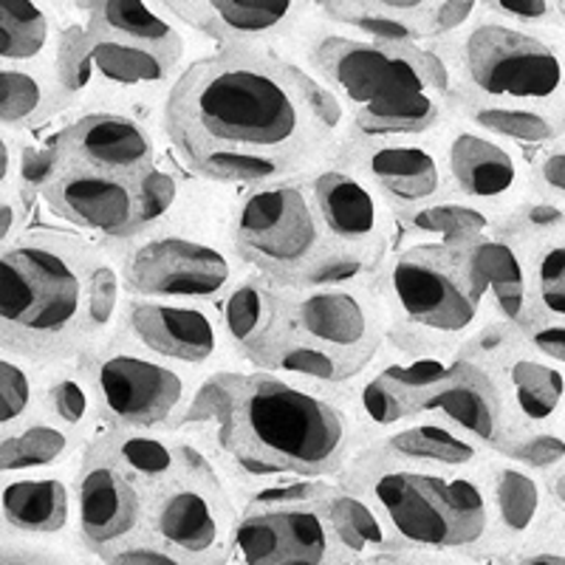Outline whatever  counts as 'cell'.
Here are the masks:
<instances>
[{"instance_id": "obj_17", "label": "cell", "mask_w": 565, "mask_h": 565, "mask_svg": "<svg viewBox=\"0 0 565 565\" xmlns=\"http://www.w3.org/2000/svg\"><path fill=\"white\" fill-rule=\"evenodd\" d=\"M38 193L60 221L79 226V232L103 244H122L148 230L141 175L105 173L85 164L54 161Z\"/></svg>"}, {"instance_id": "obj_50", "label": "cell", "mask_w": 565, "mask_h": 565, "mask_svg": "<svg viewBox=\"0 0 565 565\" xmlns=\"http://www.w3.org/2000/svg\"><path fill=\"white\" fill-rule=\"evenodd\" d=\"M548 498H552V507L557 512H565V463H559L557 469H552L546 476Z\"/></svg>"}, {"instance_id": "obj_44", "label": "cell", "mask_w": 565, "mask_h": 565, "mask_svg": "<svg viewBox=\"0 0 565 565\" xmlns=\"http://www.w3.org/2000/svg\"><path fill=\"white\" fill-rule=\"evenodd\" d=\"M534 190L565 204V136L548 141L532 159Z\"/></svg>"}, {"instance_id": "obj_46", "label": "cell", "mask_w": 565, "mask_h": 565, "mask_svg": "<svg viewBox=\"0 0 565 565\" xmlns=\"http://www.w3.org/2000/svg\"><path fill=\"white\" fill-rule=\"evenodd\" d=\"M105 563L116 565H145V563H168V565H181V559L175 557V552H170L164 543L153 537V534H141V537L130 540L128 546L116 548Z\"/></svg>"}, {"instance_id": "obj_13", "label": "cell", "mask_w": 565, "mask_h": 565, "mask_svg": "<svg viewBox=\"0 0 565 565\" xmlns=\"http://www.w3.org/2000/svg\"><path fill=\"white\" fill-rule=\"evenodd\" d=\"M331 492L309 501L241 503L226 559L246 565H328L353 559L328 512Z\"/></svg>"}, {"instance_id": "obj_27", "label": "cell", "mask_w": 565, "mask_h": 565, "mask_svg": "<svg viewBox=\"0 0 565 565\" xmlns=\"http://www.w3.org/2000/svg\"><path fill=\"white\" fill-rule=\"evenodd\" d=\"M71 12L85 26L156 45L190 63V29L159 0H74Z\"/></svg>"}, {"instance_id": "obj_22", "label": "cell", "mask_w": 565, "mask_h": 565, "mask_svg": "<svg viewBox=\"0 0 565 565\" xmlns=\"http://www.w3.org/2000/svg\"><path fill=\"white\" fill-rule=\"evenodd\" d=\"M411 416H441L498 452L509 436L503 393L492 367L458 351L430 385L413 396Z\"/></svg>"}, {"instance_id": "obj_53", "label": "cell", "mask_w": 565, "mask_h": 565, "mask_svg": "<svg viewBox=\"0 0 565 565\" xmlns=\"http://www.w3.org/2000/svg\"><path fill=\"white\" fill-rule=\"evenodd\" d=\"M0 534H3V526H0Z\"/></svg>"}, {"instance_id": "obj_34", "label": "cell", "mask_w": 565, "mask_h": 565, "mask_svg": "<svg viewBox=\"0 0 565 565\" xmlns=\"http://www.w3.org/2000/svg\"><path fill=\"white\" fill-rule=\"evenodd\" d=\"M277 300H280V286L252 269L218 300L226 337L244 362L275 322Z\"/></svg>"}, {"instance_id": "obj_15", "label": "cell", "mask_w": 565, "mask_h": 565, "mask_svg": "<svg viewBox=\"0 0 565 565\" xmlns=\"http://www.w3.org/2000/svg\"><path fill=\"white\" fill-rule=\"evenodd\" d=\"M450 193L507 215L534 193L532 159L521 145L476 128L452 114L436 130Z\"/></svg>"}, {"instance_id": "obj_7", "label": "cell", "mask_w": 565, "mask_h": 565, "mask_svg": "<svg viewBox=\"0 0 565 565\" xmlns=\"http://www.w3.org/2000/svg\"><path fill=\"white\" fill-rule=\"evenodd\" d=\"M373 280L391 315L387 345L396 351H461L498 320L463 241L416 238L387 249Z\"/></svg>"}, {"instance_id": "obj_16", "label": "cell", "mask_w": 565, "mask_h": 565, "mask_svg": "<svg viewBox=\"0 0 565 565\" xmlns=\"http://www.w3.org/2000/svg\"><path fill=\"white\" fill-rule=\"evenodd\" d=\"M77 546L99 559L148 534L150 492L130 478L94 438L74 463Z\"/></svg>"}, {"instance_id": "obj_25", "label": "cell", "mask_w": 565, "mask_h": 565, "mask_svg": "<svg viewBox=\"0 0 565 565\" xmlns=\"http://www.w3.org/2000/svg\"><path fill=\"white\" fill-rule=\"evenodd\" d=\"M487 481L494 518L492 548H503L512 554V548L526 546L552 514L546 476L492 452L487 463Z\"/></svg>"}, {"instance_id": "obj_5", "label": "cell", "mask_w": 565, "mask_h": 565, "mask_svg": "<svg viewBox=\"0 0 565 565\" xmlns=\"http://www.w3.org/2000/svg\"><path fill=\"white\" fill-rule=\"evenodd\" d=\"M391 315L373 275L311 286H280L277 315L252 348V367L302 380H356L387 345Z\"/></svg>"}, {"instance_id": "obj_14", "label": "cell", "mask_w": 565, "mask_h": 565, "mask_svg": "<svg viewBox=\"0 0 565 565\" xmlns=\"http://www.w3.org/2000/svg\"><path fill=\"white\" fill-rule=\"evenodd\" d=\"M116 331L156 356L201 373L230 371L244 362L226 337L218 302L125 295Z\"/></svg>"}, {"instance_id": "obj_49", "label": "cell", "mask_w": 565, "mask_h": 565, "mask_svg": "<svg viewBox=\"0 0 565 565\" xmlns=\"http://www.w3.org/2000/svg\"><path fill=\"white\" fill-rule=\"evenodd\" d=\"M20 168H23V145L18 134L0 128V190L20 184Z\"/></svg>"}, {"instance_id": "obj_48", "label": "cell", "mask_w": 565, "mask_h": 565, "mask_svg": "<svg viewBox=\"0 0 565 565\" xmlns=\"http://www.w3.org/2000/svg\"><path fill=\"white\" fill-rule=\"evenodd\" d=\"M29 204H26V186H7L0 190V246L14 241L26 226Z\"/></svg>"}, {"instance_id": "obj_43", "label": "cell", "mask_w": 565, "mask_h": 565, "mask_svg": "<svg viewBox=\"0 0 565 565\" xmlns=\"http://www.w3.org/2000/svg\"><path fill=\"white\" fill-rule=\"evenodd\" d=\"M565 230V204L548 199V195H540L534 190L526 201L514 206L512 212H507L501 218L498 232L507 235V238L518 241V244H532V241L548 238L554 232Z\"/></svg>"}, {"instance_id": "obj_41", "label": "cell", "mask_w": 565, "mask_h": 565, "mask_svg": "<svg viewBox=\"0 0 565 565\" xmlns=\"http://www.w3.org/2000/svg\"><path fill=\"white\" fill-rule=\"evenodd\" d=\"M45 373L49 365H40L0 342V433L43 411Z\"/></svg>"}, {"instance_id": "obj_40", "label": "cell", "mask_w": 565, "mask_h": 565, "mask_svg": "<svg viewBox=\"0 0 565 565\" xmlns=\"http://www.w3.org/2000/svg\"><path fill=\"white\" fill-rule=\"evenodd\" d=\"M125 277L114 244H97L88 275V351L116 334L125 306Z\"/></svg>"}, {"instance_id": "obj_9", "label": "cell", "mask_w": 565, "mask_h": 565, "mask_svg": "<svg viewBox=\"0 0 565 565\" xmlns=\"http://www.w3.org/2000/svg\"><path fill=\"white\" fill-rule=\"evenodd\" d=\"M436 43L450 60L456 99L565 114V43L548 26L512 23L481 9L469 26Z\"/></svg>"}, {"instance_id": "obj_4", "label": "cell", "mask_w": 565, "mask_h": 565, "mask_svg": "<svg viewBox=\"0 0 565 565\" xmlns=\"http://www.w3.org/2000/svg\"><path fill=\"white\" fill-rule=\"evenodd\" d=\"M97 241L23 230L0 246V342L40 365L88 351V275Z\"/></svg>"}, {"instance_id": "obj_6", "label": "cell", "mask_w": 565, "mask_h": 565, "mask_svg": "<svg viewBox=\"0 0 565 565\" xmlns=\"http://www.w3.org/2000/svg\"><path fill=\"white\" fill-rule=\"evenodd\" d=\"M342 483L380 509L402 552L450 554L492 548V501L487 467L438 469L411 463L362 444Z\"/></svg>"}, {"instance_id": "obj_52", "label": "cell", "mask_w": 565, "mask_h": 565, "mask_svg": "<svg viewBox=\"0 0 565 565\" xmlns=\"http://www.w3.org/2000/svg\"><path fill=\"white\" fill-rule=\"evenodd\" d=\"M557 7H559V14L565 18V0H557Z\"/></svg>"}, {"instance_id": "obj_35", "label": "cell", "mask_w": 565, "mask_h": 565, "mask_svg": "<svg viewBox=\"0 0 565 565\" xmlns=\"http://www.w3.org/2000/svg\"><path fill=\"white\" fill-rule=\"evenodd\" d=\"M452 114L463 116V119L476 125V128L514 141V145H521V148H543L548 141L565 136L563 110L532 108V105L456 99V103H452Z\"/></svg>"}, {"instance_id": "obj_10", "label": "cell", "mask_w": 565, "mask_h": 565, "mask_svg": "<svg viewBox=\"0 0 565 565\" xmlns=\"http://www.w3.org/2000/svg\"><path fill=\"white\" fill-rule=\"evenodd\" d=\"M128 295L218 302L249 271L230 235H215L181 206L136 238L114 244Z\"/></svg>"}, {"instance_id": "obj_33", "label": "cell", "mask_w": 565, "mask_h": 565, "mask_svg": "<svg viewBox=\"0 0 565 565\" xmlns=\"http://www.w3.org/2000/svg\"><path fill=\"white\" fill-rule=\"evenodd\" d=\"M63 26L49 0H0V63H54Z\"/></svg>"}, {"instance_id": "obj_18", "label": "cell", "mask_w": 565, "mask_h": 565, "mask_svg": "<svg viewBox=\"0 0 565 565\" xmlns=\"http://www.w3.org/2000/svg\"><path fill=\"white\" fill-rule=\"evenodd\" d=\"M306 181L334 244L376 271L398 226L396 212L380 190L340 156L306 173Z\"/></svg>"}, {"instance_id": "obj_39", "label": "cell", "mask_w": 565, "mask_h": 565, "mask_svg": "<svg viewBox=\"0 0 565 565\" xmlns=\"http://www.w3.org/2000/svg\"><path fill=\"white\" fill-rule=\"evenodd\" d=\"M523 252L529 266V320L565 322V230L523 244Z\"/></svg>"}, {"instance_id": "obj_36", "label": "cell", "mask_w": 565, "mask_h": 565, "mask_svg": "<svg viewBox=\"0 0 565 565\" xmlns=\"http://www.w3.org/2000/svg\"><path fill=\"white\" fill-rule=\"evenodd\" d=\"M398 226H405L407 235L427 241H476L481 235H489L501 226V215L489 206L467 201L456 193H447L444 199L433 204L416 206V210L398 212Z\"/></svg>"}, {"instance_id": "obj_2", "label": "cell", "mask_w": 565, "mask_h": 565, "mask_svg": "<svg viewBox=\"0 0 565 565\" xmlns=\"http://www.w3.org/2000/svg\"><path fill=\"white\" fill-rule=\"evenodd\" d=\"M218 458L235 492L295 478H340L365 444L348 382L241 371L215 430L195 436Z\"/></svg>"}, {"instance_id": "obj_29", "label": "cell", "mask_w": 565, "mask_h": 565, "mask_svg": "<svg viewBox=\"0 0 565 565\" xmlns=\"http://www.w3.org/2000/svg\"><path fill=\"white\" fill-rule=\"evenodd\" d=\"M469 264L478 271L498 320L521 328L529 320V266L518 241L494 230L476 241H463Z\"/></svg>"}, {"instance_id": "obj_11", "label": "cell", "mask_w": 565, "mask_h": 565, "mask_svg": "<svg viewBox=\"0 0 565 565\" xmlns=\"http://www.w3.org/2000/svg\"><path fill=\"white\" fill-rule=\"evenodd\" d=\"M97 387L103 427L179 430L210 373L145 351L116 331L79 356Z\"/></svg>"}, {"instance_id": "obj_51", "label": "cell", "mask_w": 565, "mask_h": 565, "mask_svg": "<svg viewBox=\"0 0 565 565\" xmlns=\"http://www.w3.org/2000/svg\"><path fill=\"white\" fill-rule=\"evenodd\" d=\"M49 3H54V7H60L65 12V9L74 7V0H49Z\"/></svg>"}, {"instance_id": "obj_30", "label": "cell", "mask_w": 565, "mask_h": 565, "mask_svg": "<svg viewBox=\"0 0 565 565\" xmlns=\"http://www.w3.org/2000/svg\"><path fill=\"white\" fill-rule=\"evenodd\" d=\"M88 438L71 430L45 411L34 413L12 430L0 433V476L12 472H49L77 463Z\"/></svg>"}, {"instance_id": "obj_19", "label": "cell", "mask_w": 565, "mask_h": 565, "mask_svg": "<svg viewBox=\"0 0 565 565\" xmlns=\"http://www.w3.org/2000/svg\"><path fill=\"white\" fill-rule=\"evenodd\" d=\"M337 156L360 170L396 215L433 204L450 193L436 134L380 136V139L348 136Z\"/></svg>"}, {"instance_id": "obj_45", "label": "cell", "mask_w": 565, "mask_h": 565, "mask_svg": "<svg viewBox=\"0 0 565 565\" xmlns=\"http://www.w3.org/2000/svg\"><path fill=\"white\" fill-rule=\"evenodd\" d=\"M481 9L526 26H554V18H563L557 0H481Z\"/></svg>"}, {"instance_id": "obj_37", "label": "cell", "mask_w": 565, "mask_h": 565, "mask_svg": "<svg viewBox=\"0 0 565 565\" xmlns=\"http://www.w3.org/2000/svg\"><path fill=\"white\" fill-rule=\"evenodd\" d=\"M328 512L351 557H387V554L402 552L380 509L340 478L328 498Z\"/></svg>"}, {"instance_id": "obj_38", "label": "cell", "mask_w": 565, "mask_h": 565, "mask_svg": "<svg viewBox=\"0 0 565 565\" xmlns=\"http://www.w3.org/2000/svg\"><path fill=\"white\" fill-rule=\"evenodd\" d=\"M43 411L71 430L90 438L103 424L97 387L79 360L49 365L43 385Z\"/></svg>"}, {"instance_id": "obj_12", "label": "cell", "mask_w": 565, "mask_h": 565, "mask_svg": "<svg viewBox=\"0 0 565 565\" xmlns=\"http://www.w3.org/2000/svg\"><path fill=\"white\" fill-rule=\"evenodd\" d=\"M181 452L179 476L150 494L148 534L175 552L181 565L224 563L238 521L235 489L218 458L193 433L181 436Z\"/></svg>"}, {"instance_id": "obj_24", "label": "cell", "mask_w": 565, "mask_h": 565, "mask_svg": "<svg viewBox=\"0 0 565 565\" xmlns=\"http://www.w3.org/2000/svg\"><path fill=\"white\" fill-rule=\"evenodd\" d=\"M492 373L503 393L509 433L537 430L565 424V365L534 351L518 337L492 362Z\"/></svg>"}, {"instance_id": "obj_3", "label": "cell", "mask_w": 565, "mask_h": 565, "mask_svg": "<svg viewBox=\"0 0 565 565\" xmlns=\"http://www.w3.org/2000/svg\"><path fill=\"white\" fill-rule=\"evenodd\" d=\"M302 65L334 94L348 136L436 134L450 116L456 77L436 40L405 43L320 18L302 29Z\"/></svg>"}, {"instance_id": "obj_31", "label": "cell", "mask_w": 565, "mask_h": 565, "mask_svg": "<svg viewBox=\"0 0 565 565\" xmlns=\"http://www.w3.org/2000/svg\"><path fill=\"white\" fill-rule=\"evenodd\" d=\"M54 63H0V128L26 134L65 110Z\"/></svg>"}, {"instance_id": "obj_23", "label": "cell", "mask_w": 565, "mask_h": 565, "mask_svg": "<svg viewBox=\"0 0 565 565\" xmlns=\"http://www.w3.org/2000/svg\"><path fill=\"white\" fill-rule=\"evenodd\" d=\"M0 526L49 546L77 543V492L68 467L0 476ZM0 534V537H3Z\"/></svg>"}, {"instance_id": "obj_32", "label": "cell", "mask_w": 565, "mask_h": 565, "mask_svg": "<svg viewBox=\"0 0 565 565\" xmlns=\"http://www.w3.org/2000/svg\"><path fill=\"white\" fill-rule=\"evenodd\" d=\"M94 441L114 458L130 478L150 494L179 476L184 452L179 430H141V427H105L94 433Z\"/></svg>"}, {"instance_id": "obj_47", "label": "cell", "mask_w": 565, "mask_h": 565, "mask_svg": "<svg viewBox=\"0 0 565 565\" xmlns=\"http://www.w3.org/2000/svg\"><path fill=\"white\" fill-rule=\"evenodd\" d=\"M521 337L534 348V351L546 353L552 360L565 365V322L559 320H529L523 322Z\"/></svg>"}, {"instance_id": "obj_1", "label": "cell", "mask_w": 565, "mask_h": 565, "mask_svg": "<svg viewBox=\"0 0 565 565\" xmlns=\"http://www.w3.org/2000/svg\"><path fill=\"white\" fill-rule=\"evenodd\" d=\"M159 116L199 179L241 190L300 179L348 139L345 110L306 65L252 45L190 60Z\"/></svg>"}, {"instance_id": "obj_26", "label": "cell", "mask_w": 565, "mask_h": 565, "mask_svg": "<svg viewBox=\"0 0 565 565\" xmlns=\"http://www.w3.org/2000/svg\"><path fill=\"white\" fill-rule=\"evenodd\" d=\"M365 444L411 463L438 469H483L492 450L441 416H411Z\"/></svg>"}, {"instance_id": "obj_8", "label": "cell", "mask_w": 565, "mask_h": 565, "mask_svg": "<svg viewBox=\"0 0 565 565\" xmlns=\"http://www.w3.org/2000/svg\"><path fill=\"white\" fill-rule=\"evenodd\" d=\"M226 235L252 271L289 289L373 275L328 235L306 175L244 186L232 201Z\"/></svg>"}, {"instance_id": "obj_21", "label": "cell", "mask_w": 565, "mask_h": 565, "mask_svg": "<svg viewBox=\"0 0 565 565\" xmlns=\"http://www.w3.org/2000/svg\"><path fill=\"white\" fill-rule=\"evenodd\" d=\"M54 161L119 175H141L159 164L153 125L128 108H88L74 116L49 145Z\"/></svg>"}, {"instance_id": "obj_20", "label": "cell", "mask_w": 565, "mask_h": 565, "mask_svg": "<svg viewBox=\"0 0 565 565\" xmlns=\"http://www.w3.org/2000/svg\"><path fill=\"white\" fill-rule=\"evenodd\" d=\"M193 34L224 45L277 49L315 18L311 0H159Z\"/></svg>"}, {"instance_id": "obj_42", "label": "cell", "mask_w": 565, "mask_h": 565, "mask_svg": "<svg viewBox=\"0 0 565 565\" xmlns=\"http://www.w3.org/2000/svg\"><path fill=\"white\" fill-rule=\"evenodd\" d=\"M498 456H507L523 467L548 476L552 469L565 463V424L537 427V430H514L503 438Z\"/></svg>"}, {"instance_id": "obj_28", "label": "cell", "mask_w": 565, "mask_h": 565, "mask_svg": "<svg viewBox=\"0 0 565 565\" xmlns=\"http://www.w3.org/2000/svg\"><path fill=\"white\" fill-rule=\"evenodd\" d=\"M320 18L387 40L427 43L447 0H311Z\"/></svg>"}]
</instances>
